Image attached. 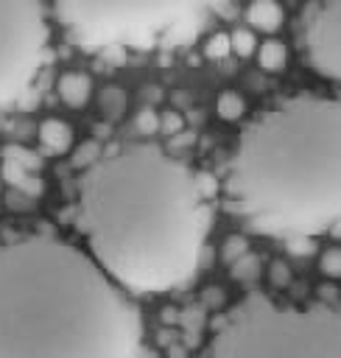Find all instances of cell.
I'll list each match as a JSON object with an SVG mask.
<instances>
[{
  "label": "cell",
  "instance_id": "cell-1",
  "mask_svg": "<svg viewBox=\"0 0 341 358\" xmlns=\"http://www.w3.org/2000/svg\"><path fill=\"white\" fill-rule=\"evenodd\" d=\"M75 224L120 288L162 294L196 274L210 215L190 165L134 143L84 168Z\"/></svg>",
  "mask_w": 341,
  "mask_h": 358
},
{
  "label": "cell",
  "instance_id": "cell-2",
  "mask_svg": "<svg viewBox=\"0 0 341 358\" xmlns=\"http://www.w3.org/2000/svg\"><path fill=\"white\" fill-rule=\"evenodd\" d=\"M143 319L78 246L28 235L0 246V358H140Z\"/></svg>",
  "mask_w": 341,
  "mask_h": 358
},
{
  "label": "cell",
  "instance_id": "cell-3",
  "mask_svg": "<svg viewBox=\"0 0 341 358\" xmlns=\"http://www.w3.org/2000/svg\"><path fill=\"white\" fill-rule=\"evenodd\" d=\"M224 190L260 235L338 232L341 103L302 92L257 115L238 137Z\"/></svg>",
  "mask_w": 341,
  "mask_h": 358
},
{
  "label": "cell",
  "instance_id": "cell-4",
  "mask_svg": "<svg viewBox=\"0 0 341 358\" xmlns=\"http://www.w3.org/2000/svg\"><path fill=\"white\" fill-rule=\"evenodd\" d=\"M210 358H341V316L333 305H277L254 291L215 324Z\"/></svg>",
  "mask_w": 341,
  "mask_h": 358
},
{
  "label": "cell",
  "instance_id": "cell-5",
  "mask_svg": "<svg viewBox=\"0 0 341 358\" xmlns=\"http://www.w3.org/2000/svg\"><path fill=\"white\" fill-rule=\"evenodd\" d=\"M221 0H53L59 25L84 48L151 42Z\"/></svg>",
  "mask_w": 341,
  "mask_h": 358
},
{
  "label": "cell",
  "instance_id": "cell-6",
  "mask_svg": "<svg viewBox=\"0 0 341 358\" xmlns=\"http://www.w3.org/2000/svg\"><path fill=\"white\" fill-rule=\"evenodd\" d=\"M48 39L42 0H0V109L11 106L34 84Z\"/></svg>",
  "mask_w": 341,
  "mask_h": 358
},
{
  "label": "cell",
  "instance_id": "cell-7",
  "mask_svg": "<svg viewBox=\"0 0 341 358\" xmlns=\"http://www.w3.org/2000/svg\"><path fill=\"white\" fill-rule=\"evenodd\" d=\"M341 0H321L307 20V59L330 81L341 78Z\"/></svg>",
  "mask_w": 341,
  "mask_h": 358
},
{
  "label": "cell",
  "instance_id": "cell-8",
  "mask_svg": "<svg viewBox=\"0 0 341 358\" xmlns=\"http://www.w3.org/2000/svg\"><path fill=\"white\" fill-rule=\"evenodd\" d=\"M36 137H39V145L48 154H67L73 148V126H67L59 117L42 120L39 129H36Z\"/></svg>",
  "mask_w": 341,
  "mask_h": 358
},
{
  "label": "cell",
  "instance_id": "cell-9",
  "mask_svg": "<svg viewBox=\"0 0 341 358\" xmlns=\"http://www.w3.org/2000/svg\"><path fill=\"white\" fill-rule=\"evenodd\" d=\"M56 92H59L61 103L81 109L92 95V81L87 73H61L56 81Z\"/></svg>",
  "mask_w": 341,
  "mask_h": 358
},
{
  "label": "cell",
  "instance_id": "cell-10",
  "mask_svg": "<svg viewBox=\"0 0 341 358\" xmlns=\"http://www.w3.org/2000/svg\"><path fill=\"white\" fill-rule=\"evenodd\" d=\"M282 6L277 0H252L249 8H246V22L249 28L254 31H263V34H274L280 31L282 25Z\"/></svg>",
  "mask_w": 341,
  "mask_h": 358
},
{
  "label": "cell",
  "instance_id": "cell-11",
  "mask_svg": "<svg viewBox=\"0 0 341 358\" xmlns=\"http://www.w3.org/2000/svg\"><path fill=\"white\" fill-rule=\"evenodd\" d=\"M254 53H257L260 70H266V73H280L285 67V59H288V50L280 39H266L263 45H257Z\"/></svg>",
  "mask_w": 341,
  "mask_h": 358
},
{
  "label": "cell",
  "instance_id": "cell-12",
  "mask_svg": "<svg viewBox=\"0 0 341 358\" xmlns=\"http://www.w3.org/2000/svg\"><path fill=\"white\" fill-rule=\"evenodd\" d=\"M98 106H101V115H103L106 120H117V117H123V112H126V92H123L117 84H109V87L101 90Z\"/></svg>",
  "mask_w": 341,
  "mask_h": 358
},
{
  "label": "cell",
  "instance_id": "cell-13",
  "mask_svg": "<svg viewBox=\"0 0 341 358\" xmlns=\"http://www.w3.org/2000/svg\"><path fill=\"white\" fill-rule=\"evenodd\" d=\"M215 112H218V117H221V120L235 123V120H240V117H243V112H246V101H243L238 92L224 90V92L218 95V101H215Z\"/></svg>",
  "mask_w": 341,
  "mask_h": 358
},
{
  "label": "cell",
  "instance_id": "cell-14",
  "mask_svg": "<svg viewBox=\"0 0 341 358\" xmlns=\"http://www.w3.org/2000/svg\"><path fill=\"white\" fill-rule=\"evenodd\" d=\"M257 45H260V42H257V36H254L252 28H235V31L229 34V53H235V56H240V59L254 56Z\"/></svg>",
  "mask_w": 341,
  "mask_h": 358
},
{
  "label": "cell",
  "instance_id": "cell-15",
  "mask_svg": "<svg viewBox=\"0 0 341 358\" xmlns=\"http://www.w3.org/2000/svg\"><path fill=\"white\" fill-rule=\"evenodd\" d=\"M229 266H232V268H229V274H232V280H238V282L254 280V277L260 274V260H257L252 252L240 255V257H238V260H232Z\"/></svg>",
  "mask_w": 341,
  "mask_h": 358
},
{
  "label": "cell",
  "instance_id": "cell-16",
  "mask_svg": "<svg viewBox=\"0 0 341 358\" xmlns=\"http://www.w3.org/2000/svg\"><path fill=\"white\" fill-rule=\"evenodd\" d=\"M3 154H6L8 159L20 162L28 173L42 168V157H39V154H34V151H28V148H22V145H6V151H3Z\"/></svg>",
  "mask_w": 341,
  "mask_h": 358
},
{
  "label": "cell",
  "instance_id": "cell-17",
  "mask_svg": "<svg viewBox=\"0 0 341 358\" xmlns=\"http://www.w3.org/2000/svg\"><path fill=\"white\" fill-rule=\"evenodd\" d=\"M319 268L327 280H338L341 277V252L338 246H330L321 252V260H319Z\"/></svg>",
  "mask_w": 341,
  "mask_h": 358
},
{
  "label": "cell",
  "instance_id": "cell-18",
  "mask_svg": "<svg viewBox=\"0 0 341 358\" xmlns=\"http://www.w3.org/2000/svg\"><path fill=\"white\" fill-rule=\"evenodd\" d=\"M98 157H101V145H98L95 140H87V143H81V145L73 151V165L84 171V168H89Z\"/></svg>",
  "mask_w": 341,
  "mask_h": 358
},
{
  "label": "cell",
  "instance_id": "cell-19",
  "mask_svg": "<svg viewBox=\"0 0 341 358\" xmlns=\"http://www.w3.org/2000/svg\"><path fill=\"white\" fill-rule=\"evenodd\" d=\"M134 129H137L140 134H145V137L157 134V131H159V115H157V109H151V106L140 109L137 117H134Z\"/></svg>",
  "mask_w": 341,
  "mask_h": 358
},
{
  "label": "cell",
  "instance_id": "cell-20",
  "mask_svg": "<svg viewBox=\"0 0 341 358\" xmlns=\"http://www.w3.org/2000/svg\"><path fill=\"white\" fill-rule=\"evenodd\" d=\"M249 252V241L243 238V235H229L226 241H224V246H221V260L224 263H232V260H238L240 255H246Z\"/></svg>",
  "mask_w": 341,
  "mask_h": 358
},
{
  "label": "cell",
  "instance_id": "cell-21",
  "mask_svg": "<svg viewBox=\"0 0 341 358\" xmlns=\"http://www.w3.org/2000/svg\"><path fill=\"white\" fill-rule=\"evenodd\" d=\"M204 56L207 59H224V56H229V34H212L210 39H207V45H204Z\"/></svg>",
  "mask_w": 341,
  "mask_h": 358
},
{
  "label": "cell",
  "instance_id": "cell-22",
  "mask_svg": "<svg viewBox=\"0 0 341 358\" xmlns=\"http://www.w3.org/2000/svg\"><path fill=\"white\" fill-rule=\"evenodd\" d=\"M25 176H28V171H25L20 162H14V159H8V157H6V162H3V179H6L14 190H20V187H22Z\"/></svg>",
  "mask_w": 341,
  "mask_h": 358
},
{
  "label": "cell",
  "instance_id": "cell-23",
  "mask_svg": "<svg viewBox=\"0 0 341 358\" xmlns=\"http://www.w3.org/2000/svg\"><path fill=\"white\" fill-rule=\"evenodd\" d=\"M268 280H271V285H277V288L291 285V268H288V263H285V260H274V263L268 266Z\"/></svg>",
  "mask_w": 341,
  "mask_h": 358
},
{
  "label": "cell",
  "instance_id": "cell-24",
  "mask_svg": "<svg viewBox=\"0 0 341 358\" xmlns=\"http://www.w3.org/2000/svg\"><path fill=\"white\" fill-rule=\"evenodd\" d=\"M159 129L173 137V134H179V131L184 129V117H182L179 112H165V115L159 117Z\"/></svg>",
  "mask_w": 341,
  "mask_h": 358
},
{
  "label": "cell",
  "instance_id": "cell-25",
  "mask_svg": "<svg viewBox=\"0 0 341 358\" xmlns=\"http://www.w3.org/2000/svg\"><path fill=\"white\" fill-rule=\"evenodd\" d=\"M196 187H198V193H201L204 201L218 193V182H215L212 173H196Z\"/></svg>",
  "mask_w": 341,
  "mask_h": 358
},
{
  "label": "cell",
  "instance_id": "cell-26",
  "mask_svg": "<svg viewBox=\"0 0 341 358\" xmlns=\"http://www.w3.org/2000/svg\"><path fill=\"white\" fill-rule=\"evenodd\" d=\"M288 241V249L291 252H296V255H310L316 246H313V238H307V235H291V238H285Z\"/></svg>",
  "mask_w": 341,
  "mask_h": 358
},
{
  "label": "cell",
  "instance_id": "cell-27",
  "mask_svg": "<svg viewBox=\"0 0 341 358\" xmlns=\"http://www.w3.org/2000/svg\"><path fill=\"white\" fill-rule=\"evenodd\" d=\"M201 305H207V308H221V305H224V291L215 288V285L204 288V291H201Z\"/></svg>",
  "mask_w": 341,
  "mask_h": 358
},
{
  "label": "cell",
  "instance_id": "cell-28",
  "mask_svg": "<svg viewBox=\"0 0 341 358\" xmlns=\"http://www.w3.org/2000/svg\"><path fill=\"white\" fill-rule=\"evenodd\" d=\"M8 207H11V210H28V207H31V201H28V196H25V193L20 196V190H11V193H8Z\"/></svg>",
  "mask_w": 341,
  "mask_h": 358
},
{
  "label": "cell",
  "instance_id": "cell-29",
  "mask_svg": "<svg viewBox=\"0 0 341 358\" xmlns=\"http://www.w3.org/2000/svg\"><path fill=\"white\" fill-rule=\"evenodd\" d=\"M319 296H321L324 305H330L333 299H338V288H335V285H321V288H319Z\"/></svg>",
  "mask_w": 341,
  "mask_h": 358
},
{
  "label": "cell",
  "instance_id": "cell-30",
  "mask_svg": "<svg viewBox=\"0 0 341 358\" xmlns=\"http://www.w3.org/2000/svg\"><path fill=\"white\" fill-rule=\"evenodd\" d=\"M162 322H165V324H173V322H179V313H176V308H165V310H162Z\"/></svg>",
  "mask_w": 341,
  "mask_h": 358
}]
</instances>
